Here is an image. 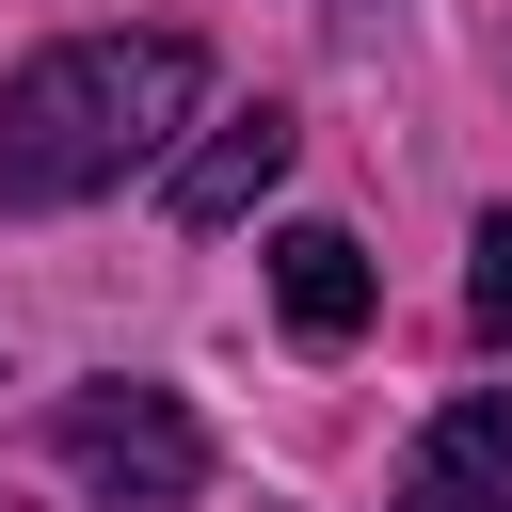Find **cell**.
Listing matches in <instances>:
<instances>
[{
	"instance_id": "obj_1",
	"label": "cell",
	"mask_w": 512,
	"mask_h": 512,
	"mask_svg": "<svg viewBox=\"0 0 512 512\" xmlns=\"http://www.w3.org/2000/svg\"><path fill=\"white\" fill-rule=\"evenodd\" d=\"M208 96L192 32H64L0 80V208H80L112 176H144Z\"/></svg>"
},
{
	"instance_id": "obj_2",
	"label": "cell",
	"mask_w": 512,
	"mask_h": 512,
	"mask_svg": "<svg viewBox=\"0 0 512 512\" xmlns=\"http://www.w3.org/2000/svg\"><path fill=\"white\" fill-rule=\"evenodd\" d=\"M48 448H64V480H96L112 512H176V496L208 480V432H192L176 384H64Z\"/></svg>"
},
{
	"instance_id": "obj_3",
	"label": "cell",
	"mask_w": 512,
	"mask_h": 512,
	"mask_svg": "<svg viewBox=\"0 0 512 512\" xmlns=\"http://www.w3.org/2000/svg\"><path fill=\"white\" fill-rule=\"evenodd\" d=\"M384 512H512V384L448 400V416L416 432V464H400V496H384Z\"/></svg>"
},
{
	"instance_id": "obj_4",
	"label": "cell",
	"mask_w": 512,
	"mask_h": 512,
	"mask_svg": "<svg viewBox=\"0 0 512 512\" xmlns=\"http://www.w3.org/2000/svg\"><path fill=\"white\" fill-rule=\"evenodd\" d=\"M288 160H304V128H288V112H224V128L176 160V224H192V240H224V224H240Z\"/></svg>"
},
{
	"instance_id": "obj_5",
	"label": "cell",
	"mask_w": 512,
	"mask_h": 512,
	"mask_svg": "<svg viewBox=\"0 0 512 512\" xmlns=\"http://www.w3.org/2000/svg\"><path fill=\"white\" fill-rule=\"evenodd\" d=\"M272 304H288L304 352L368 336V240H352V224H288V240H272Z\"/></svg>"
},
{
	"instance_id": "obj_6",
	"label": "cell",
	"mask_w": 512,
	"mask_h": 512,
	"mask_svg": "<svg viewBox=\"0 0 512 512\" xmlns=\"http://www.w3.org/2000/svg\"><path fill=\"white\" fill-rule=\"evenodd\" d=\"M464 320H480V336H496V352H512V208H496V224H480V272H464Z\"/></svg>"
}]
</instances>
